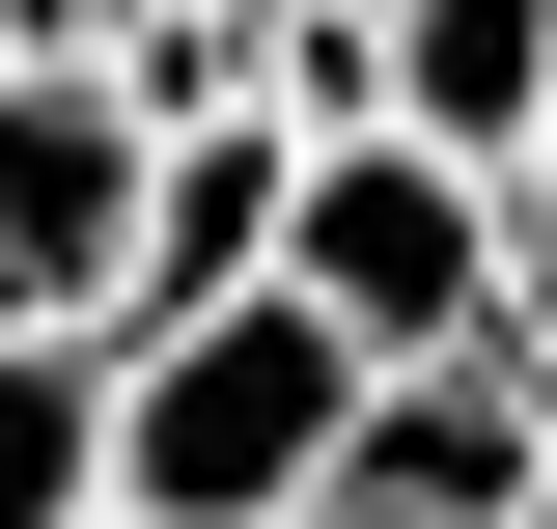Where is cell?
I'll return each instance as SVG.
<instances>
[{
    "mask_svg": "<svg viewBox=\"0 0 557 529\" xmlns=\"http://www.w3.org/2000/svg\"><path fill=\"white\" fill-rule=\"evenodd\" d=\"M335 418H362V362L307 307H196V334H112V502L84 529H307L335 502Z\"/></svg>",
    "mask_w": 557,
    "mask_h": 529,
    "instance_id": "6da1fadb",
    "label": "cell"
},
{
    "mask_svg": "<svg viewBox=\"0 0 557 529\" xmlns=\"http://www.w3.org/2000/svg\"><path fill=\"white\" fill-rule=\"evenodd\" d=\"M278 307L335 334L362 391H391V362H474L502 334V196L418 168V139H307V168H278Z\"/></svg>",
    "mask_w": 557,
    "mask_h": 529,
    "instance_id": "7a4b0ae2",
    "label": "cell"
},
{
    "mask_svg": "<svg viewBox=\"0 0 557 529\" xmlns=\"http://www.w3.org/2000/svg\"><path fill=\"white\" fill-rule=\"evenodd\" d=\"M139 168H168V139H139L84 57L0 84V334H28V362H112V307H139Z\"/></svg>",
    "mask_w": 557,
    "mask_h": 529,
    "instance_id": "3957f363",
    "label": "cell"
},
{
    "mask_svg": "<svg viewBox=\"0 0 557 529\" xmlns=\"http://www.w3.org/2000/svg\"><path fill=\"white\" fill-rule=\"evenodd\" d=\"M530 446H557V391L502 362V334L474 362H391V391L335 418V502L307 529H530Z\"/></svg>",
    "mask_w": 557,
    "mask_h": 529,
    "instance_id": "277c9868",
    "label": "cell"
},
{
    "mask_svg": "<svg viewBox=\"0 0 557 529\" xmlns=\"http://www.w3.org/2000/svg\"><path fill=\"white\" fill-rule=\"evenodd\" d=\"M391 139L502 196V168L557 139V0H391Z\"/></svg>",
    "mask_w": 557,
    "mask_h": 529,
    "instance_id": "5b68a950",
    "label": "cell"
},
{
    "mask_svg": "<svg viewBox=\"0 0 557 529\" xmlns=\"http://www.w3.org/2000/svg\"><path fill=\"white\" fill-rule=\"evenodd\" d=\"M112 502V362H28L0 334V529H84Z\"/></svg>",
    "mask_w": 557,
    "mask_h": 529,
    "instance_id": "8992f818",
    "label": "cell"
},
{
    "mask_svg": "<svg viewBox=\"0 0 557 529\" xmlns=\"http://www.w3.org/2000/svg\"><path fill=\"white\" fill-rule=\"evenodd\" d=\"M502 362H530V391H557V139H530V168H502Z\"/></svg>",
    "mask_w": 557,
    "mask_h": 529,
    "instance_id": "52a82bcc",
    "label": "cell"
}]
</instances>
